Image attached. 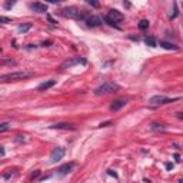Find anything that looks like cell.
Masks as SVG:
<instances>
[{"label": "cell", "instance_id": "obj_20", "mask_svg": "<svg viewBox=\"0 0 183 183\" xmlns=\"http://www.w3.org/2000/svg\"><path fill=\"white\" fill-rule=\"evenodd\" d=\"M12 6H13V3H12V1H7V3L4 4V7H6V9H10Z\"/></svg>", "mask_w": 183, "mask_h": 183}, {"label": "cell", "instance_id": "obj_13", "mask_svg": "<svg viewBox=\"0 0 183 183\" xmlns=\"http://www.w3.org/2000/svg\"><path fill=\"white\" fill-rule=\"evenodd\" d=\"M145 43H146L148 46H150V47H156V46H157V43H156V39H154V37H152V36H149V37H145Z\"/></svg>", "mask_w": 183, "mask_h": 183}, {"label": "cell", "instance_id": "obj_17", "mask_svg": "<svg viewBox=\"0 0 183 183\" xmlns=\"http://www.w3.org/2000/svg\"><path fill=\"white\" fill-rule=\"evenodd\" d=\"M148 27H149V22H148V20H142V22L139 23V29H140V30H146Z\"/></svg>", "mask_w": 183, "mask_h": 183}, {"label": "cell", "instance_id": "obj_6", "mask_svg": "<svg viewBox=\"0 0 183 183\" xmlns=\"http://www.w3.org/2000/svg\"><path fill=\"white\" fill-rule=\"evenodd\" d=\"M86 59L84 57H73V59H69L66 60L65 63H62V69H67V67H72V66H76V65H86Z\"/></svg>", "mask_w": 183, "mask_h": 183}, {"label": "cell", "instance_id": "obj_9", "mask_svg": "<svg viewBox=\"0 0 183 183\" xmlns=\"http://www.w3.org/2000/svg\"><path fill=\"white\" fill-rule=\"evenodd\" d=\"M30 7L33 9L36 13H46V12H47V6H46V4H43V3H39V1L32 3V4H30Z\"/></svg>", "mask_w": 183, "mask_h": 183}, {"label": "cell", "instance_id": "obj_19", "mask_svg": "<svg viewBox=\"0 0 183 183\" xmlns=\"http://www.w3.org/2000/svg\"><path fill=\"white\" fill-rule=\"evenodd\" d=\"M0 22H1V23H9V22H10V19H9V17L1 16V17H0Z\"/></svg>", "mask_w": 183, "mask_h": 183}, {"label": "cell", "instance_id": "obj_10", "mask_svg": "<svg viewBox=\"0 0 183 183\" xmlns=\"http://www.w3.org/2000/svg\"><path fill=\"white\" fill-rule=\"evenodd\" d=\"M74 167V163H66V165H63L62 167H59L57 169V175H60V176H65L67 175L69 172H72V169Z\"/></svg>", "mask_w": 183, "mask_h": 183}, {"label": "cell", "instance_id": "obj_12", "mask_svg": "<svg viewBox=\"0 0 183 183\" xmlns=\"http://www.w3.org/2000/svg\"><path fill=\"white\" fill-rule=\"evenodd\" d=\"M53 129H65V130H74V126L72 123H56L51 126Z\"/></svg>", "mask_w": 183, "mask_h": 183}, {"label": "cell", "instance_id": "obj_3", "mask_svg": "<svg viewBox=\"0 0 183 183\" xmlns=\"http://www.w3.org/2000/svg\"><path fill=\"white\" fill-rule=\"evenodd\" d=\"M104 20L109 23V24H112V26H115L117 23H120V22H123V15L116 10V9H112V10H109L107 12V15L104 17Z\"/></svg>", "mask_w": 183, "mask_h": 183}, {"label": "cell", "instance_id": "obj_5", "mask_svg": "<svg viewBox=\"0 0 183 183\" xmlns=\"http://www.w3.org/2000/svg\"><path fill=\"white\" fill-rule=\"evenodd\" d=\"M65 153H66L65 148H56V149H53V152L50 153V162H51V163H56V162L62 160L63 156H65Z\"/></svg>", "mask_w": 183, "mask_h": 183}, {"label": "cell", "instance_id": "obj_7", "mask_svg": "<svg viewBox=\"0 0 183 183\" xmlns=\"http://www.w3.org/2000/svg\"><path fill=\"white\" fill-rule=\"evenodd\" d=\"M84 22L87 23V26H90V27H97L102 24V20H100V17L95 16V15H87V17L84 19Z\"/></svg>", "mask_w": 183, "mask_h": 183}, {"label": "cell", "instance_id": "obj_24", "mask_svg": "<svg viewBox=\"0 0 183 183\" xmlns=\"http://www.w3.org/2000/svg\"><path fill=\"white\" fill-rule=\"evenodd\" d=\"M177 117H179V119H183V113H177Z\"/></svg>", "mask_w": 183, "mask_h": 183}, {"label": "cell", "instance_id": "obj_14", "mask_svg": "<svg viewBox=\"0 0 183 183\" xmlns=\"http://www.w3.org/2000/svg\"><path fill=\"white\" fill-rule=\"evenodd\" d=\"M160 46L165 47V49H167V50H177L179 49L176 45H172V43H167V42H160Z\"/></svg>", "mask_w": 183, "mask_h": 183}, {"label": "cell", "instance_id": "obj_23", "mask_svg": "<svg viewBox=\"0 0 183 183\" xmlns=\"http://www.w3.org/2000/svg\"><path fill=\"white\" fill-rule=\"evenodd\" d=\"M89 4H92V6H96V7L99 6V3H95V1H89Z\"/></svg>", "mask_w": 183, "mask_h": 183}, {"label": "cell", "instance_id": "obj_11", "mask_svg": "<svg viewBox=\"0 0 183 183\" xmlns=\"http://www.w3.org/2000/svg\"><path fill=\"white\" fill-rule=\"evenodd\" d=\"M54 84H56V80H54V79H50L47 82H43V83L37 87V90H39V92H45V90H47L50 87H53Z\"/></svg>", "mask_w": 183, "mask_h": 183}, {"label": "cell", "instance_id": "obj_15", "mask_svg": "<svg viewBox=\"0 0 183 183\" xmlns=\"http://www.w3.org/2000/svg\"><path fill=\"white\" fill-rule=\"evenodd\" d=\"M32 29V23H24V24H20L19 26V32H22V33H26V32H29Z\"/></svg>", "mask_w": 183, "mask_h": 183}, {"label": "cell", "instance_id": "obj_22", "mask_svg": "<svg viewBox=\"0 0 183 183\" xmlns=\"http://www.w3.org/2000/svg\"><path fill=\"white\" fill-rule=\"evenodd\" d=\"M109 175H112V176H115V177H117V175L113 172V170H109Z\"/></svg>", "mask_w": 183, "mask_h": 183}, {"label": "cell", "instance_id": "obj_16", "mask_svg": "<svg viewBox=\"0 0 183 183\" xmlns=\"http://www.w3.org/2000/svg\"><path fill=\"white\" fill-rule=\"evenodd\" d=\"M152 130H154V132H157V130L163 132V130H166V127H165L163 125H159V123H153V125H152Z\"/></svg>", "mask_w": 183, "mask_h": 183}, {"label": "cell", "instance_id": "obj_8", "mask_svg": "<svg viewBox=\"0 0 183 183\" xmlns=\"http://www.w3.org/2000/svg\"><path fill=\"white\" fill-rule=\"evenodd\" d=\"M126 104H127V100L126 99L115 100V102L112 103V106H110V110H112V112H117V110H120L122 107H125Z\"/></svg>", "mask_w": 183, "mask_h": 183}, {"label": "cell", "instance_id": "obj_4", "mask_svg": "<svg viewBox=\"0 0 183 183\" xmlns=\"http://www.w3.org/2000/svg\"><path fill=\"white\" fill-rule=\"evenodd\" d=\"M179 100L177 97H167V96H163V95H157V96H153L149 99V103L156 106V104H166V103H172V102H176Z\"/></svg>", "mask_w": 183, "mask_h": 183}, {"label": "cell", "instance_id": "obj_21", "mask_svg": "<svg viewBox=\"0 0 183 183\" xmlns=\"http://www.w3.org/2000/svg\"><path fill=\"white\" fill-rule=\"evenodd\" d=\"M107 125H112V122H106V123H100V127H103V126H107Z\"/></svg>", "mask_w": 183, "mask_h": 183}, {"label": "cell", "instance_id": "obj_18", "mask_svg": "<svg viewBox=\"0 0 183 183\" xmlns=\"http://www.w3.org/2000/svg\"><path fill=\"white\" fill-rule=\"evenodd\" d=\"M9 126H10V125H9V123H6V122H4V123H1V125H0V132H6V130L9 129Z\"/></svg>", "mask_w": 183, "mask_h": 183}, {"label": "cell", "instance_id": "obj_1", "mask_svg": "<svg viewBox=\"0 0 183 183\" xmlns=\"http://www.w3.org/2000/svg\"><path fill=\"white\" fill-rule=\"evenodd\" d=\"M33 76H34L33 72H26V70H20V72H12V73L3 74L0 80H1L3 83H7V82H17V80L29 79V77H33Z\"/></svg>", "mask_w": 183, "mask_h": 183}, {"label": "cell", "instance_id": "obj_2", "mask_svg": "<svg viewBox=\"0 0 183 183\" xmlns=\"http://www.w3.org/2000/svg\"><path fill=\"white\" fill-rule=\"evenodd\" d=\"M116 90H119V86L116 83H113V82H110V80H107L103 84H100L95 90V93L96 95H109V93H115Z\"/></svg>", "mask_w": 183, "mask_h": 183}]
</instances>
